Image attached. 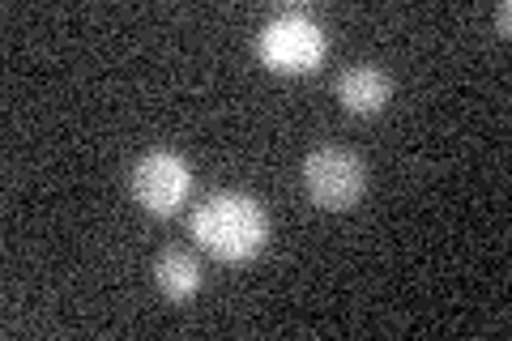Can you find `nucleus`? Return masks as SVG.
Listing matches in <instances>:
<instances>
[{"label":"nucleus","instance_id":"obj_5","mask_svg":"<svg viewBox=\"0 0 512 341\" xmlns=\"http://www.w3.org/2000/svg\"><path fill=\"white\" fill-rule=\"evenodd\" d=\"M393 94V81L384 77L376 64H350L338 77V103L350 116H380Z\"/></svg>","mask_w":512,"mask_h":341},{"label":"nucleus","instance_id":"obj_2","mask_svg":"<svg viewBox=\"0 0 512 341\" xmlns=\"http://www.w3.org/2000/svg\"><path fill=\"white\" fill-rule=\"evenodd\" d=\"M325 52H329L325 26L299 9L274 13V18L261 26V35H256V56L274 73H295V77L312 73L316 64L325 60Z\"/></svg>","mask_w":512,"mask_h":341},{"label":"nucleus","instance_id":"obj_1","mask_svg":"<svg viewBox=\"0 0 512 341\" xmlns=\"http://www.w3.org/2000/svg\"><path fill=\"white\" fill-rule=\"evenodd\" d=\"M192 239L210 256L227 265L252 261L269 239V214L265 205L248 197V192H214L192 209Z\"/></svg>","mask_w":512,"mask_h":341},{"label":"nucleus","instance_id":"obj_3","mask_svg":"<svg viewBox=\"0 0 512 341\" xmlns=\"http://www.w3.org/2000/svg\"><path fill=\"white\" fill-rule=\"evenodd\" d=\"M303 188H308L312 205L342 214V209H350L367 192V167L346 145H316L303 158Z\"/></svg>","mask_w":512,"mask_h":341},{"label":"nucleus","instance_id":"obj_4","mask_svg":"<svg viewBox=\"0 0 512 341\" xmlns=\"http://www.w3.org/2000/svg\"><path fill=\"white\" fill-rule=\"evenodd\" d=\"M192 192V167L184 154L175 150H150L137 158L133 167V197L141 201V209H150L158 218L180 214V205Z\"/></svg>","mask_w":512,"mask_h":341},{"label":"nucleus","instance_id":"obj_6","mask_svg":"<svg viewBox=\"0 0 512 341\" xmlns=\"http://www.w3.org/2000/svg\"><path fill=\"white\" fill-rule=\"evenodd\" d=\"M154 282L167 299H192L201 290V261L188 248H163L154 261Z\"/></svg>","mask_w":512,"mask_h":341}]
</instances>
